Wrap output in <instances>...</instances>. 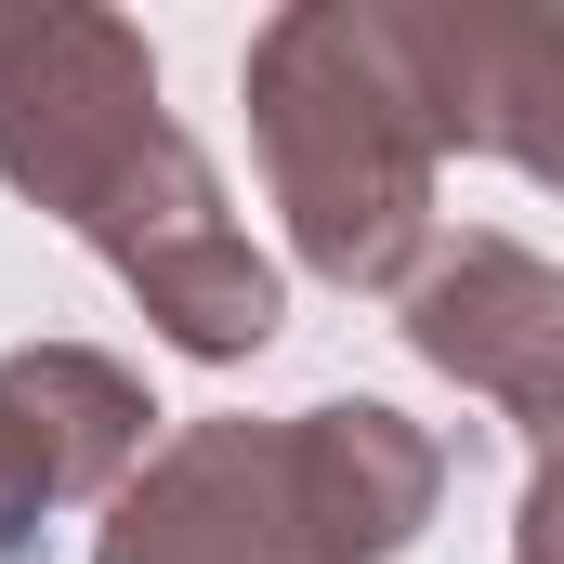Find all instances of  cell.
Here are the masks:
<instances>
[{
	"label": "cell",
	"instance_id": "cell-2",
	"mask_svg": "<svg viewBox=\"0 0 564 564\" xmlns=\"http://www.w3.org/2000/svg\"><path fill=\"white\" fill-rule=\"evenodd\" d=\"M446 512V433L381 394L289 421H184L106 499L93 564H408Z\"/></svg>",
	"mask_w": 564,
	"mask_h": 564
},
{
	"label": "cell",
	"instance_id": "cell-4",
	"mask_svg": "<svg viewBox=\"0 0 564 564\" xmlns=\"http://www.w3.org/2000/svg\"><path fill=\"white\" fill-rule=\"evenodd\" d=\"M394 328H408L421 368L486 394L539 459H564V263H539L499 224H459V237H433L421 276L394 289Z\"/></svg>",
	"mask_w": 564,
	"mask_h": 564
},
{
	"label": "cell",
	"instance_id": "cell-6",
	"mask_svg": "<svg viewBox=\"0 0 564 564\" xmlns=\"http://www.w3.org/2000/svg\"><path fill=\"white\" fill-rule=\"evenodd\" d=\"M446 158H499L564 197V13L552 0H394Z\"/></svg>",
	"mask_w": 564,
	"mask_h": 564
},
{
	"label": "cell",
	"instance_id": "cell-3",
	"mask_svg": "<svg viewBox=\"0 0 564 564\" xmlns=\"http://www.w3.org/2000/svg\"><path fill=\"white\" fill-rule=\"evenodd\" d=\"M237 106H250V158L302 276L341 302H394L433 263V184H446V132L394 40V0L263 13L237 53Z\"/></svg>",
	"mask_w": 564,
	"mask_h": 564
},
{
	"label": "cell",
	"instance_id": "cell-5",
	"mask_svg": "<svg viewBox=\"0 0 564 564\" xmlns=\"http://www.w3.org/2000/svg\"><path fill=\"white\" fill-rule=\"evenodd\" d=\"M144 421L158 394L106 341H13L0 355V564L53 512H106L144 473Z\"/></svg>",
	"mask_w": 564,
	"mask_h": 564
},
{
	"label": "cell",
	"instance_id": "cell-1",
	"mask_svg": "<svg viewBox=\"0 0 564 564\" xmlns=\"http://www.w3.org/2000/svg\"><path fill=\"white\" fill-rule=\"evenodd\" d=\"M0 184L53 210L144 328L197 368H250L289 328L276 263L224 224V171L158 106V53L106 0H0Z\"/></svg>",
	"mask_w": 564,
	"mask_h": 564
},
{
	"label": "cell",
	"instance_id": "cell-7",
	"mask_svg": "<svg viewBox=\"0 0 564 564\" xmlns=\"http://www.w3.org/2000/svg\"><path fill=\"white\" fill-rule=\"evenodd\" d=\"M512 564H564V459H539L512 499Z\"/></svg>",
	"mask_w": 564,
	"mask_h": 564
}]
</instances>
